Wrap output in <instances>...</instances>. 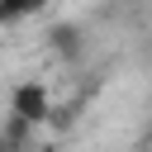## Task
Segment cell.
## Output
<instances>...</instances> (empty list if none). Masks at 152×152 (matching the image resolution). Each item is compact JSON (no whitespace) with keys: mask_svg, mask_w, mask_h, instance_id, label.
<instances>
[{"mask_svg":"<svg viewBox=\"0 0 152 152\" xmlns=\"http://www.w3.org/2000/svg\"><path fill=\"white\" fill-rule=\"evenodd\" d=\"M10 114H19L24 124H33V128H43V124H52V90L43 86V81H19L14 90H10Z\"/></svg>","mask_w":152,"mask_h":152,"instance_id":"6da1fadb","label":"cell"},{"mask_svg":"<svg viewBox=\"0 0 152 152\" xmlns=\"http://www.w3.org/2000/svg\"><path fill=\"white\" fill-rule=\"evenodd\" d=\"M48 48H52L62 62H76V57L86 52V33H81L76 24H57V28L48 33Z\"/></svg>","mask_w":152,"mask_h":152,"instance_id":"7a4b0ae2","label":"cell"},{"mask_svg":"<svg viewBox=\"0 0 152 152\" xmlns=\"http://www.w3.org/2000/svg\"><path fill=\"white\" fill-rule=\"evenodd\" d=\"M33 133H38L33 124H24L19 114H5V124H0V147H5V152H24V147L33 142Z\"/></svg>","mask_w":152,"mask_h":152,"instance_id":"3957f363","label":"cell"},{"mask_svg":"<svg viewBox=\"0 0 152 152\" xmlns=\"http://www.w3.org/2000/svg\"><path fill=\"white\" fill-rule=\"evenodd\" d=\"M52 0H0V28H14L24 19H38Z\"/></svg>","mask_w":152,"mask_h":152,"instance_id":"277c9868","label":"cell"}]
</instances>
